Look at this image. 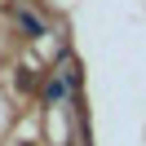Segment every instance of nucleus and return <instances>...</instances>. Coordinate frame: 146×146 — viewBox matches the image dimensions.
<instances>
[{
  "label": "nucleus",
  "instance_id": "1",
  "mask_svg": "<svg viewBox=\"0 0 146 146\" xmlns=\"http://www.w3.org/2000/svg\"><path fill=\"white\" fill-rule=\"evenodd\" d=\"M18 22H22V27L31 31V36H44V27H40V18H31L27 9H18Z\"/></svg>",
  "mask_w": 146,
  "mask_h": 146
},
{
  "label": "nucleus",
  "instance_id": "2",
  "mask_svg": "<svg viewBox=\"0 0 146 146\" xmlns=\"http://www.w3.org/2000/svg\"><path fill=\"white\" fill-rule=\"evenodd\" d=\"M62 93H66V89H62V80H53V84H49V102H62Z\"/></svg>",
  "mask_w": 146,
  "mask_h": 146
}]
</instances>
